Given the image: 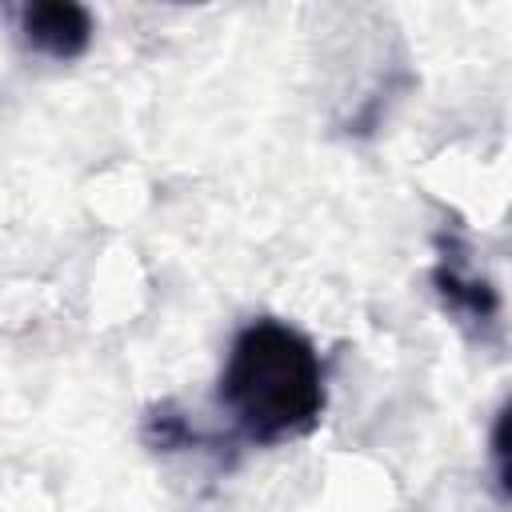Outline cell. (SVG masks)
<instances>
[{
	"mask_svg": "<svg viewBox=\"0 0 512 512\" xmlns=\"http://www.w3.org/2000/svg\"><path fill=\"white\" fill-rule=\"evenodd\" d=\"M216 400L236 436L256 448L308 436L328 404L324 360L300 328L272 316L248 320L228 344Z\"/></svg>",
	"mask_w": 512,
	"mask_h": 512,
	"instance_id": "6da1fadb",
	"label": "cell"
},
{
	"mask_svg": "<svg viewBox=\"0 0 512 512\" xmlns=\"http://www.w3.org/2000/svg\"><path fill=\"white\" fill-rule=\"evenodd\" d=\"M16 32H20L24 48H32L48 60H76L92 44V12L84 4H68V0L24 4L16 12Z\"/></svg>",
	"mask_w": 512,
	"mask_h": 512,
	"instance_id": "7a4b0ae2",
	"label": "cell"
},
{
	"mask_svg": "<svg viewBox=\"0 0 512 512\" xmlns=\"http://www.w3.org/2000/svg\"><path fill=\"white\" fill-rule=\"evenodd\" d=\"M432 284L440 288L444 304H448L452 312L468 316V320L488 324V320H496V312H500V296L492 292V284H488V280L468 276V272H464L448 252H444V256H440V264L432 268Z\"/></svg>",
	"mask_w": 512,
	"mask_h": 512,
	"instance_id": "3957f363",
	"label": "cell"
}]
</instances>
